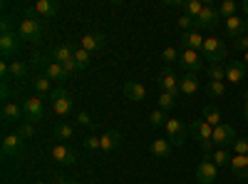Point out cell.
I'll use <instances>...</instances> for the list:
<instances>
[{"mask_svg": "<svg viewBox=\"0 0 248 184\" xmlns=\"http://www.w3.org/2000/svg\"><path fill=\"white\" fill-rule=\"evenodd\" d=\"M203 5H206V3H201V0H186V3H184L181 8H184V13H186V15H191V17L196 20V17L201 15Z\"/></svg>", "mask_w": 248, "mask_h": 184, "instance_id": "obj_31", "label": "cell"}, {"mask_svg": "<svg viewBox=\"0 0 248 184\" xmlns=\"http://www.w3.org/2000/svg\"><path fill=\"white\" fill-rule=\"evenodd\" d=\"M174 107H176V95H171V92H161V95H159V110L171 112Z\"/></svg>", "mask_w": 248, "mask_h": 184, "instance_id": "obj_33", "label": "cell"}, {"mask_svg": "<svg viewBox=\"0 0 248 184\" xmlns=\"http://www.w3.org/2000/svg\"><path fill=\"white\" fill-rule=\"evenodd\" d=\"M60 179V184H79V182H75V179H67V177H57Z\"/></svg>", "mask_w": 248, "mask_h": 184, "instance_id": "obj_50", "label": "cell"}, {"mask_svg": "<svg viewBox=\"0 0 248 184\" xmlns=\"http://www.w3.org/2000/svg\"><path fill=\"white\" fill-rule=\"evenodd\" d=\"M0 28H3V33H15V30H13V23H10L8 17H3V23H0Z\"/></svg>", "mask_w": 248, "mask_h": 184, "instance_id": "obj_47", "label": "cell"}, {"mask_svg": "<svg viewBox=\"0 0 248 184\" xmlns=\"http://www.w3.org/2000/svg\"><path fill=\"white\" fill-rule=\"evenodd\" d=\"M77 122H79L82 127H92V125H94V122H92V117H90L87 112H77Z\"/></svg>", "mask_w": 248, "mask_h": 184, "instance_id": "obj_46", "label": "cell"}, {"mask_svg": "<svg viewBox=\"0 0 248 184\" xmlns=\"http://www.w3.org/2000/svg\"><path fill=\"white\" fill-rule=\"evenodd\" d=\"M211 159H214V165H216V167H229V165H231V159H233V154H231L229 150H216Z\"/></svg>", "mask_w": 248, "mask_h": 184, "instance_id": "obj_34", "label": "cell"}, {"mask_svg": "<svg viewBox=\"0 0 248 184\" xmlns=\"http://www.w3.org/2000/svg\"><path fill=\"white\" fill-rule=\"evenodd\" d=\"M223 23H226V35H229V37H233V40L243 37V33H246V17L233 15L229 20H223Z\"/></svg>", "mask_w": 248, "mask_h": 184, "instance_id": "obj_20", "label": "cell"}, {"mask_svg": "<svg viewBox=\"0 0 248 184\" xmlns=\"http://www.w3.org/2000/svg\"><path fill=\"white\" fill-rule=\"evenodd\" d=\"M159 87H161V92L179 95V77L174 75L171 67H164V70L159 72Z\"/></svg>", "mask_w": 248, "mask_h": 184, "instance_id": "obj_15", "label": "cell"}, {"mask_svg": "<svg viewBox=\"0 0 248 184\" xmlns=\"http://www.w3.org/2000/svg\"><path fill=\"white\" fill-rule=\"evenodd\" d=\"M196 90H199L196 75H194V72H186V75L179 80V92H181V95H194Z\"/></svg>", "mask_w": 248, "mask_h": 184, "instance_id": "obj_28", "label": "cell"}, {"mask_svg": "<svg viewBox=\"0 0 248 184\" xmlns=\"http://www.w3.org/2000/svg\"><path fill=\"white\" fill-rule=\"evenodd\" d=\"M75 137V127L67 125V122H57L55 125V139H62V142H67Z\"/></svg>", "mask_w": 248, "mask_h": 184, "instance_id": "obj_30", "label": "cell"}, {"mask_svg": "<svg viewBox=\"0 0 248 184\" xmlns=\"http://www.w3.org/2000/svg\"><path fill=\"white\" fill-rule=\"evenodd\" d=\"M90 60H92V52H87L85 48H75V63H77L79 70L90 67Z\"/></svg>", "mask_w": 248, "mask_h": 184, "instance_id": "obj_32", "label": "cell"}, {"mask_svg": "<svg viewBox=\"0 0 248 184\" xmlns=\"http://www.w3.org/2000/svg\"><path fill=\"white\" fill-rule=\"evenodd\" d=\"M25 122V112H23V105H17V102H5L3 105V122L5 125H13V122Z\"/></svg>", "mask_w": 248, "mask_h": 184, "instance_id": "obj_18", "label": "cell"}, {"mask_svg": "<svg viewBox=\"0 0 248 184\" xmlns=\"http://www.w3.org/2000/svg\"><path fill=\"white\" fill-rule=\"evenodd\" d=\"M233 48H236V50H241V52L246 55V52H248V35H243V37L233 40Z\"/></svg>", "mask_w": 248, "mask_h": 184, "instance_id": "obj_45", "label": "cell"}, {"mask_svg": "<svg viewBox=\"0 0 248 184\" xmlns=\"http://www.w3.org/2000/svg\"><path fill=\"white\" fill-rule=\"evenodd\" d=\"M79 48H85L87 52H97L105 48V35H85L79 40Z\"/></svg>", "mask_w": 248, "mask_h": 184, "instance_id": "obj_27", "label": "cell"}, {"mask_svg": "<svg viewBox=\"0 0 248 184\" xmlns=\"http://www.w3.org/2000/svg\"><path fill=\"white\" fill-rule=\"evenodd\" d=\"M218 13H221V17H223V20H229V17H233V15L238 13V5L233 3V0H223L221 8H218Z\"/></svg>", "mask_w": 248, "mask_h": 184, "instance_id": "obj_38", "label": "cell"}, {"mask_svg": "<svg viewBox=\"0 0 248 184\" xmlns=\"http://www.w3.org/2000/svg\"><path fill=\"white\" fill-rule=\"evenodd\" d=\"M201 115H203V119L209 122L211 127H218L221 122H223V119H221V110H218V107H214V105H206Z\"/></svg>", "mask_w": 248, "mask_h": 184, "instance_id": "obj_29", "label": "cell"}, {"mask_svg": "<svg viewBox=\"0 0 248 184\" xmlns=\"http://www.w3.org/2000/svg\"><path fill=\"white\" fill-rule=\"evenodd\" d=\"M149 122H152V125L154 127H164V125H167V122H169V117H167V112H164V110H152V115H149Z\"/></svg>", "mask_w": 248, "mask_h": 184, "instance_id": "obj_40", "label": "cell"}, {"mask_svg": "<svg viewBox=\"0 0 248 184\" xmlns=\"http://www.w3.org/2000/svg\"><path fill=\"white\" fill-rule=\"evenodd\" d=\"M23 147H25V139L20 137L17 132H15V134H5V137H3V157L15 159V157L23 154Z\"/></svg>", "mask_w": 248, "mask_h": 184, "instance_id": "obj_10", "label": "cell"}, {"mask_svg": "<svg viewBox=\"0 0 248 184\" xmlns=\"http://www.w3.org/2000/svg\"><path fill=\"white\" fill-rule=\"evenodd\" d=\"M181 48L184 50H196V52H201V48H203V35H201V30H189V33H181Z\"/></svg>", "mask_w": 248, "mask_h": 184, "instance_id": "obj_16", "label": "cell"}, {"mask_svg": "<svg viewBox=\"0 0 248 184\" xmlns=\"http://www.w3.org/2000/svg\"><path fill=\"white\" fill-rule=\"evenodd\" d=\"M149 152L154 157H159V159H169L171 157V142L167 137H159V139H154L149 145Z\"/></svg>", "mask_w": 248, "mask_h": 184, "instance_id": "obj_22", "label": "cell"}, {"mask_svg": "<svg viewBox=\"0 0 248 184\" xmlns=\"http://www.w3.org/2000/svg\"><path fill=\"white\" fill-rule=\"evenodd\" d=\"M82 145H85V150H102V142H99V137H87L85 142H82Z\"/></svg>", "mask_w": 248, "mask_h": 184, "instance_id": "obj_44", "label": "cell"}, {"mask_svg": "<svg viewBox=\"0 0 248 184\" xmlns=\"http://www.w3.org/2000/svg\"><path fill=\"white\" fill-rule=\"evenodd\" d=\"M52 157L60 162V165H65V167H75L77 165V157H75V150H70L65 142H57V145H52Z\"/></svg>", "mask_w": 248, "mask_h": 184, "instance_id": "obj_12", "label": "cell"}, {"mask_svg": "<svg viewBox=\"0 0 248 184\" xmlns=\"http://www.w3.org/2000/svg\"><path fill=\"white\" fill-rule=\"evenodd\" d=\"M216 177H218V167L211 162V157H206L203 162H199V167H196V179H199L201 184H211Z\"/></svg>", "mask_w": 248, "mask_h": 184, "instance_id": "obj_13", "label": "cell"}, {"mask_svg": "<svg viewBox=\"0 0 248 184\" xmlns=\"http://www.w3.org/2000/svg\"><path fill=\"white\" fill-rule=\"evenodd\" d=\"M52 60H55V63H60V65L70 63V60H75V48H72L70 43H60V45L52 50Z\"/></svg>", "mask_w": 248, "mask_h": 184, "instance_id": "obj_23", "label": "cell"}, {"mask_svg": "<svg viewBox=\"0 0 248 184\" xmlns=\"http://www.w3.org/2000/svg\"><path fill=\"white\" fill-rule=\"evenodd\" d=\"M206 95H209V97H223L226 95V83L209 80V85H206Z\"/></svg>", "mask_w": 248, "mask_h": 184, "instance_id": "obj_37", "label": "cell"}, {"mask_svg": "<svg viewBox=\"0 0 248 184\" xmlns=\"http://www.w3.org/2000/svg\"><path fill=\"white\" fill-rule=\"evenodd\" d=\"M246 30H248V17H246Z\"/></svg>", "mask_w": 248, "mask_h": 184, "instance_id": "obj_53", "label": "cell"}, {"mask_svg": "<svg viewBox=\"0 0 248 184\" xmlns=\"http://www.w3.org/2000/svg\"><path fill=\"white\" fill-rule=\"evenodd\" d=\"M20 50V35L15 33H0V52L3 57H13Z\"/></svg>", "mask_w": 248, "mask_h": 184, "instance_id": "obj_14", "label": "cell"}, {"mask_svg": "<svg viewBox=\"0 0 248 184\" xmlns=\"http://www.w3.org/2000/svg\"><path fill=\"white\" fill-rule=\"evenodd\" d=\"M99 142H102V152L109 154V152H114V150L119 147V142H122V132H119V130H107L105 134L99 137Z\"/></svg>", "mask_w": 248, "mask_h": 184, "instance_id": "obj_21", "label": "cell"}, {"mask_svg": "<svg viewBox=\"0 0 248 184\" xmlns=\"http://www.w3.org/2000/svg\"><path fill=\"white\" fill-rule=\"evenodd\" d=\"M243 13H246V17H248V0H246V3H243Z\"/></svg>", "mask_w": 248, "mask_h": 184, "instance_id": "obj_52", "label": "cell"}, {"mask_svg": "<svg viewBox=\"0 0 248 184\" xmlns=\"http://www.w3.org/2000/svg\"><path fill=\"white\" fill-rule=\"evenodd\" d=\"M124 97L132 100V102H144L147 100V87L141 83H137V80H129V83L124 85Z\"/></svg>", "mask_w": 248, "mask_h": 184, "instance_id": "obj_19", "label": "cell"}, {"mask_svg": "<svg viewBox=\"0 0 248 184\" xmlns=\"http://www.w3.org/2000/svg\"><path fill=\"white\" fill-rule=\"evenodd\" d=\"M209 80H216V83H226V67L221 63L209 65Z\"/></svg>", "mask_w": 248, "mask_h": 184, "instance_id": "obj_39", "label": "cell"}, {"mask_svg": "<svg viewBox=\"0 0 248 184\" xmlns=\"http://www.w3.org/2000/svg\"><path fill=\"white\" fill-rule=\"evenodd\" d=\"M226 52H229V48H226V43H223L221 37L211 35V37H206V40H203L201 57H203V60H209V65H216V63H221V60L226 57Z\"/></svg>", "mask_w": 248, "mask_h": 184, "instance_id": "obj_2", "label": "cell"}, {"mask_svg": "<svg viewBox=\"0 0 248 184\" xmlns=\"http://www.w3.org/2000/svg\"><path fill=\"white\" fill-rule=\"evenodd\" d=\"M32 87H35V92H37L40 97H50V95L55 92L52 85H50V77H47L45 72H40V75L32 77Z\"/></svg>", "mask_w": 248, "mask_h": 184, "instance_id": "obj_24", "label": "cell"}, {"mask_svg": "<svg viewBox=\"0 0 248 184\" xmlns=\"http://www.w3.org/2000/svg\"><path fill=\"white\" fill-rule=\"evenodd\" d=\"M164 130H167V139L171 142V145H176V147H181L186 142V137H189V127H186L181 119H174V117H169V122L164 125Z\"/></svg>", "mask_w": 248, "mask_h": 184, "instance_id": "obj_7", "label": "cell"}, {"mask_svg": "<svg viewBox=\"0 0 248 184\" xmlns=\"http://www.w3.org/2000/svg\"><path fill=\"white\" fill-rule=\"evenodd\" d=\"M17 134L23 137V139H30L35 134V125L32 122H20V127H17Z\"/></svg>", "mask_w": 248, "mask_h": 184, "instance_id": "obj_41", "label": "cell"}, {"mask_svg": "<svg viewBox=\"0 0 248 184\" xmlns=\"http://www.w3.org/2000/svg\"><path fill=\"white\" fill-rule=\"evenodd\" d=\"M17 35L20 40H25V43H40V37H43V28H40V20L35 17V10L28 8L25 10V17L20 20V28H17Z\"/></svg>", "mask_w": 248, "mask_h": 184, "instance_id": "obj_1", "label": "cell"}, {"mask_svg": "<svg viewBox=\"0 0 248 184\" xmlns=\"http://www.w3.org/2000/svg\"><path fill=\"white\" fill-rule=\"evenodd\" d=\"M243 119L248 122V90L243 92Z\"/></svg>", "mask_w": 248, "mask_h": 184, "instance_id": "obj_48", "label": "cell"}, {"mask_svg": "<svg viewBox=\"0 0 248 184\" xmlns=\"http://www.w3.org/2000/svg\"><path fill=\"white\" fill-rule=\"evenodd\" d=\"M32 63L43 67V72H45L50 80H67L65 67H62L60 63H55V60H45L43 55H32Z\"/></svg>", "mask_w": 248, "mask_h": 184, "instance_id": "obj_8", "label": "cell"}, {"mask_svg": "<svg viewBox=\"0 0 248 184\" xmlns=\"http://www.w3.org/2000/svg\"><path fill=\"white\" fill-rule=\"evenodd\" d=\"M179 65H181L186 72H194V75H196V72L203 67V57H201V52H196V50H181Z\"/></svg>", "mask_w": 248, "mask_h": 184, "instance_id": "obj_11", "label": "cell"}, {"mask_svg": "<svg viewBox=\"0 0 248 184\" xmlns=\"http://www.w3.org/2000/svg\"><path fill=\"white\" fill-rule=\"evenodd\" d=\"M231 150H233V154H243V157H246V154H248V139H246V137L236 139V145H233Z\"/></svg>", "mask_w": 248, "mask_h": 184, "instance_id": "obj_43", "label": "cell"}, {"mask_svg": "<svg viewBox=\"0 0 248 184\" xmlns=\"http://www.w3.org/2000/svg\"><path fill=\"white\" fill-rule=\"evenodd\" d=\"M214 145L218 150H229L236 145V127L229 122H221L218 127H214Z\"/></svg>", "mask_w": 248, "mask_h": 184, "instance_id": "obj_5", "label": "cell"}, {"mask_svg": "<svg viewBox=\"0 0 248 184\" xmlns=\"http://www.w3.org/2000/svg\"><path fill=\"white\" fill-rule=\"evenodd\" d=\"M32 10H35V15L50 20V17L57 15V3H52V0H37V3L32 5Z\"/></svg>", "mask_w": 248, "mask_h": 184, "instance_id": "obj_25", "label": "cell"}, {"mask_svg": "<svg viewBox=\"0 0 248 184\" xmlns=\"http://www.w3.org/2000/svg\"><path fill=\"white\" fill-rule=\"evenodd\" d=\"M221 20L223 17H221L218 8H214L211 3H206L203 10H201V15L194 20V30H216Z\"/></svg>", "mask_w": 248, "mask_h": 184, "instance_id": "obj_3", "label": "cell"}, {"mask_svg": "<svg viewBox=\"0 0 248 184\" xmlns=\"http://www.w3.org/2000/svg\"><path fill=\"white\" fill-rule=\"evenodd\" d=\"M50 102H52V112L60 115V117H67L72 112V95L67 90L57 87L52 95H50Z\"/></svg>", "mask_w": 248, "mask_h": 184, "instance_id": "obj_6", "label": "cell"}, {"mask_svg": "<svg viewBox=\"0 0 248 184\" xmlns=\"http://www.w3.org/2000/svg\"><path fill=\"white\" fill-rule=\"evenodd\" d=\"M191 130H194V134H196V139H199L201 150H203V152H211V147H214V127L201 117V119H194Z\"/></svg>", "mask_w": 248, "mask_h": 184, "instance_id": "obj_4", "label": "cell"}, {"mask_svg": "<svg viewBox=\"0 0 248 184\" xmlns=\"http://www.w3.org/2000/svg\"><path fill=\"white\" fill-rule=\"evenodd\" d=\"M23 112H25V122H40L43 119V112H45V107H43V97L40 95H35V97H30V100H25L23 102Z\"/></svg>", "mask_w": 248, "mask_h": 184, "instance_id": "obj_9", "label": "cell"}, {"mask_svg": "<svg viewBox=\"0 0 248 184\" xmlns=\"http://www.w3.org/2000/svg\"><path fill=\"white\" fill-rule=\"evenodd\" d=\"M0 95H3V97H10V87H8L5 80H3V87H0Z\"/></svg>", "mask_w": 248, "mask_h": 184, "instance_id": "obj_49", "label": "cell"}, {"mask_svg": "<svg viewBox=\"0 0 248 184\" xmlns=\"http://www.w3.org/2000/svg\"><path fill=\"white\" fill-rule=\"evenodd\" d=\"M28 75V65L23 63V60H13L10 63V77L13 80H23Z\"/></svg>", "mask_w": 248, "mask_h": 184, "instance_id": "obj_35", "label": "cell"}, {"mask_svg": "<svg viewBox=\"0 0 248 184\" xmlns=\"http://www.w3.org/2000/svg\"><path fill=\"white\" fill-rule=\"evenodd\" d=\"M243 65H246V70H248V52L243 55Z\"/></svg>", "mask_w": 248, "mask_h": 184, "instance_id": "obj_51", "label": "cell"}, {"mask_svg": "<svg viewBox=\"0 0 248 184\" xmlns=\"http://www.w3.org/2000/svg\"><path fill=\"white\" fill-rule=\"evenodd\" d=\"M231 172L238 177V179H248V154L243 157V154H233V159H231Z\"/></svg>", "mask_w": 248, "mask_h": 184, "instance_id": "obj_26", "label": "cell"}, {"mask_svg": "<svg viewBox=\"0 0 248 184\" xmlns=\"http://www.w3.org/2000/svg\"><path fill=\"white\" fill-rule=\"evenodd\" d=\"M179 57H181V50L179 48H164V52H161V60L167 63V67H171L174 63H179Z\"/></svg>", "mask_w": 248, "mask_h": 184, "instance_id": "obj_36", "label": "cell"}, {"mask_svg": "<svg viewBox=\"0 0 248 184\" xmlns=\"http://www.w3.org/2000/svg\"><path fill=\"white\" fill-rule=\"evenodd\" d=\"M176 25L181 28V33H189V30H194V17L184 13V15H181V17L176 20Z\"/></svg>", "mask_w": 248, "mask_h": 184, "instance_id": "obj_42", "label": "cell"}, {"mask_svg": "<svg viewBox=\"0 0 248 184\" xmlns=\"http://www.w3.org/2000/svg\"><path fill=\"white\" fill-rule=\"evenodd\" d=\"M226 67V80H229V83H233V85H238L241 80L246 77V65H243V60H231V63H226L223 65Z\"/></svg>", "mask_w": 248, "mask_h": 184, "instance_id": "obj_17", "label": "cell"}]
</instances>
